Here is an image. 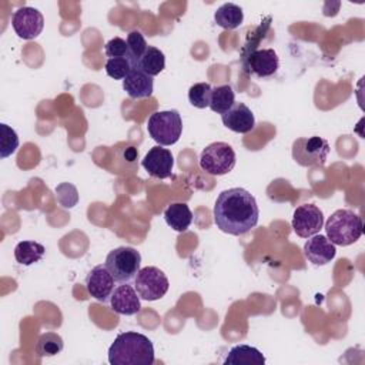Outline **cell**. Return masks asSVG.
Masks as SVG:
<instances>
[{"label": "cell", "instance_id": "6da1fadb", "mask_svg": "<svg viewBox=\"0 0 365 365\" xmlns=\"http://www.w3.org/2000/svg\"><path fill=\"white\" fill-rule=\"evenodd\" d=\"M259 218L255 197L240 187L224 190L214 204V222L227 234L242 235L251 231Z\"/></svg>", "mask_w": 365, "mask_h": 365}, {"label": "cell", "instance_id": "7a4b0ae2", "mask_svg": "<svg viewBox=\"0 0 365 365\" xmlns=\"http://www.w3.org/2000/svg\"><path fill=\"white\" fill-rule=\"evenodd\" d=\"M154 361L153 342L140 332H121L108 348L111 365H153Z\"/></svg>", "mask_w": 365, "mask_h": 365}, {"label": "cell", "instance_id": "3957f363", "mask_svg": "<svg viewBox=\"0 0 365 365\" xmlns=\"http://www.w3.org/2000/svg\"><path fill=\"white\" fill-rule=\"evenodd\" d=\"M362 220L352 210L341 208L331 214L325 222L327 238L334 245L346 247L356 242L362 235Z\"/></svg>", "mask_w": 365, "mask_h": 365}, {"label": "cell", "instance_id": "277c9868", "mask_svg": "<svg viewBox=\"0 0 365 365\" xmlns=\"http://www.w3.org/2000/svg\"><path fill=\"white\" fill-rule=\"evenodd\" d=\"M150 137L160 145L175 144L182 133V120L177 110L155 111L147 121Z\"/></svg>", "mask_w": 365, "mask_h": 365}, {"label": "cell", "instance_id": "5b68a950", "mask_svg": "<svg viewBox=\"0 0 365 365\" xmlns=\"http://www.w3.org/2000/svg\"><path fill=\"white\" fill-rule=\"evenodd\" d=\"M104 265L115 282H128L140 271L141 254L133 247H117L107 254Z\"/></svg>", "mask_w": 365, "mask_h": 365}, {"label": "cell", "instance_id": "8992f818", "mask_svg": "<svg viewBox=\"0 0 365 365\" xmlns=\"http://www.w3.org/2000/svg\"><path fill=\"white\" fill-rule=\"evenodd\" d=\"M235 161L234 148L224 141L208 144L200 154V167L211 175L228 174L235 167Z\"/></svg>", "mask_w": 365, "mask_h": 365}, {"label": "cell", "instance_id": "52a82bcc", "mask_svg": "<svg viewBox=\"0 0 365 365\" xmlns=\"http://www.w3.org/2000/svg\"><path fill=\"white\" fill-rule=\"evenodd\" d=\"M328 154V141L318 135L301 137L292 143V158L302 167H321L325 164Z\"/></svg>", "mask_w": 365, "mask_h": 365}, {"label": "cell", "instance_id": "ba28073f", "mask_svg": "<svg viewBox=\"0 0 365 365\" xmlns=\"http://www.w3.org/2000/svg\"><path fill=\"white\" fill-rule=\"evenodd\" d=\"M134 288L141 299L157 301L167 294L170 282L160 268L144 267L140 268L134 278Z\"/></svg>", "mask_w": 365, "mask_h": 365}, {"label": "cell", "instance_id": "9c48e42d", "mask_svg": "<svg viewBox=\"0 0 365 365\" xmlns=\"http://www.w3.org/2000/svg\"><path fill=\"white\" fill-rule=\"evenodd\" d=\"M11 26L20 38L33 40L41 34L44 27V17L37 9L23 6L13 13Z\"/></svg>", "mask_w": 365, "mask_h": 365}, {"label": "cell", "instance_id": "30bf717a", "mask_svg": "<svg viewBox=\"0 0 365 365\" xmlns=\"http://www.w3.org/2000/svg\"><path fill=\"white\" fill-rule=\"evenodd\" d=\"M291 225L301 238H309L319 232L324 225V214L314 204H302L295 208Z\"/></svg>", "mask_w": 365, "mask_h": 365}, {"label": "cell", "instance_id": "8fae6325", "mask_svg": "<svg viewBox=\"0 0 365 365\" xmlns=\"http://www.w3.org/2000/svg\"><path fill=\"white\" fill-rule=\"evenodd\" d=\"M143 168L148 173V175L160 180H165L171 177L174 167V157L170 150L155 145L148 150L141 161Z\"/></svg>", "mask_w": 365, "mask_h": 365}, {"label": "cell", "instance_id": "7c38bea8", "mask_svg": "<svg viewBox=\"0 0 365 365\" xmlns=\"http://www.w3.org/2000/svg\"><path fill=\"white\" fill-rule=\"evenodd\" d=\"M115 279L104 264H98L86 277L87 292L100 302H106L114 291Z\"/></svg>", "mask_w": 365, "mask_h": 365}, {"label": "cell", "instance_id": "4fadbf2b", "mask_svg": "<svg viewBox=\"0 0 365 365\" xmlns=\"http://www.w3.org/2000/svg\"><path fill=\"white\" fill-rule=\"evenodd\" d=\"M247 68L259 78L271 77L279 67V58L274 48L254 50L245 57Z\"/></svg>", "mask_w": 365, "mask_h": 365}, {"label": "cell", "instance_id": "5bb4252c", "mask_svg": "<svg viewBox=\"0 0 365 365\" xmlns=\"http://www.w3.org/2000/svg\"><path fill=\"white\" fill-rule=\"evenodd\" d=\"M140 299L141 298L137 294L135 288L128 282H123L121 285L114 288L110 297V304L114 312L120 315H135L141 309Z\"/></svg>", "mask_w": 365, "mask_h": 365}, {"label": "cell", "instance_id": "9a60e30c", "mask_svg": "<svg viewBox=\"0 0 365 365\" xmlns=\"http://www.w3.org/2000/svg\"><path fill=\"white\" fill-rule=\"evenodd\" d=\"M335 245L321 234H315L304 244V255L314 265H325L335 258Z\"/></svg>", "mask_w": 365, "mask_h": 365}, {"label": "cell", "instance_id": "2e32d148", "mask_svg": "<svg viewBox=\"0 0 365 365\" xmlns=\"http://www.w3.org/2000/svg\"><path fill=\"white\" fill-rule=\"evenodd\" d=\"M221 120L228 130L240 134H247L255 127V117L244 103H235L227 113L221 114Z\"/></svg>", "mask_w": 365, "mask_h": 365}, {"label": "cell", "instance_id": "e0dca14e", "mask_svg": "<svg viewBox=\"0 0 365 365\" xmlns=\"http://www.w3.org/2000/svg\"><path fill=\"white\" fill-rule=\"evenodd\" d=\"M123 88L130 98L151 97L154 90L153 77L141 71L138 67H133L127 77L123 80Z\"/></svg>", "mask_w": 365, "mask_h": 365}, {"label": "cell", "instance_id": "ac0fdd59", "mask_svg": "<svg viewBox=\"0 0 365 365\" xmlns=\"http://www.w3.org/2000/svg\"><path fill=\"white\" fill-rule=\"evenodd\" d=\"M164 220L177 232H184L192 222V212L184 202H174L164 210Z\"/></svg>", "mask_w": 365, "mask_h": 365}, {"label": "cell", "instance_id": "d6986e66", "mask_svg": "<svg viewBox=\"0 0 365 365\" xmlns=\"http://www.w3.org/2000/svg\"><path fill=\"white\" fill-rule=\"evenodd\" d=\"M225 365H237V364H265V356L259 349L250 345H235L232 346L225 359Z\"/></svg>", "mask_w": 365, "mask_h": 365}, {"label": "cell", "instance_id": "ffe728a7", "mask_svg": "<svg viewBox=\"0 0 365 365\" xmlns=\"http://www.w3.org/2000/svg\"><path fill=\"white\" fill-rule=\"evenodd\" d=\"M214 20L220 27L225 30H234L241 26L244 20V13H242V9L237 4L224 3L215 10Z\"/></svg>", "mask_w": 365, "mask_h": 365}, {"label": "cell", "instance_id": "44dd1931", "mask_svg": "<svg viewBox=\"0 0 365 365\" xmlns=\"http://www.w3.org/2000/svg\"><path fill=\"white\" fill-rule=\"evenodd\" d=\"M46 252L43 244L37 241H20L14 247V258L20 265H33L38 262Z\"/></svg>", "mask_w": 365, "mask_h": 365}, {"label": "cell", "instance_id": "7402d4cb", "mask_svg": "<svg viewBox=\"0 0 365 365\" xmlns=\"http://www.w3.org/2000/svg\"><path fill=\"white\" fill-rule=\"evenodd\" d=\"M137 67L151 77L158 76L165 67V56L160 48L148 46L141 58L138 60Z\"/></svg>", "mask_w": 365, "mask_h": 365}, {"label": "cell", "instance_id": "603a6c76", "mask_svg": "<svg viewBox=\"0 0 365 365\" xmlns=\"http://www.w3.org/2000/svg\"><path fill=\"white\" fill-rule=\"evenodd\" d=\"M235 104V93L230 84L217 86L211 91V100H210V108L214 113L224 114L227 113L232 106Z\"/></svg>", "mask_w": 365, "mask_h": 365}, {"label": "cell", "instance_id": "cb8c5ba5", "mask_svg": "<svg viewBox=\"0 0 365 365\" xmlns=\"http://www.w3.org/2000/svg\"><path fill=\"white\" fill-rule=\"evenodd\" d=\"M64 348L63 338L56 332H44L38 336L36 344V352L40 356H54Z\"/></svg>", "mask_w": 365, "mask_h": 365}, {"label": "cell", "instance_id": "d4e9b609", "mask_svg": "<svg viewBox=\"0 0 365 365\" xmlns=\"http://www.w3.org/2000/svg\"><path fill=\"white\" fill-rule=\"evenodd\" d=\"M19 135L17 133L7 124H0V157L7 158L16 153L19 148Z\"/></svg>", "mask_w": 365, "mask_h": 365}, {"label": "cell", "instance_id": "484cf974", "mask_svg": "<svg viewBox=\"0 0 365 365\" xmlns=\"http://www.w3.org/2000/svg\"><path fill=\"white\" fill-rule=\"evenodd\" d=\"M127 46H128V60L131 61L133 67H137L138 60L141 58V56L144 54V51L147 50V43L144 36L138 31V30H131L127 34Z\"/></svg>", "mask_w": 365, "mask_h": 365}, {"label": "cell", "instance_id": "4316f807", "mask_svg": "<svg viewBox=\"0 0 365 365\" xmlns=\"http://www.w3.org/2000/svg\"><path fill=\"white\" fill-rule=\"evenodd\" d=\"M212 87L208 83H195L188 90V101L197 108H205L210 106Z\"/></svg>", "mask_w": 365, "mask_h": 365}, {"label": "cell", "instance_id": "83f0119b", "mask_svg": "<svg viewBox=\"0 0 365 365\" xmlns=\"http://www.w3.org/2000/svg\"><path fill=\"white\" fill-rule=\"evenodd\" d=\"M133 64L127 57H114L107 58L106 61V73L108 77L114 80H124L127 74L131 71Z\"/></svg>", "mask_w": 365, "mask_h": 365}, {"label": "cell", "instance_id": "f1b7e54d", "mask_svg": "<svg viewBox=\"0 0 365 365\" xmlns=\"http://www.w3.org/2000/svg\"><path fill=\"white\" fill-rule=\"evenodd\" d=\"M104 51L108 58H114V57H127L128 58V46H127V41L121 37H114V38L108 40L106 43Z\"/></svg>", "mask_w": 365, "mask_h": 365}]
</instances>
